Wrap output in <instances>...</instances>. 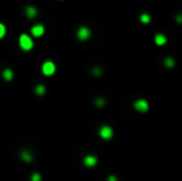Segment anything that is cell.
Segmentation results:
<instances>
[{"label": "cell", "instance_id": "6da1fadb", "mask_svg": "<svg viewBox=\"0 0 182 181\" xmlns=\"http://www.w3.org/2000/svg\"><path fill=\"white\" fill-rule=\"evenodd\" d=\"M19 45H20L21 50H24V51H30L32 47H34V41H32V38H31L29 35H26V33H23V35L20 36V38H19Z\"/></svg>", "mask_w": 182, "mask_h": 181}, {"label": "cell", "instance_id": "5b68a950", "mask_svg": "<svg viewBox=\"0 0 182 181\" xmlns=\"http://www.w3.org/2000/svg\"><path fill=\"white\" fill-rule=\"evenodd\" d=\"M31 33L34 35L35 37H40L45 33V26L42 24H36L31 27Z\"/></svg>", "mask_w": 182, "mask_h": 181}, {"label": "cell", "instance_id": "2e32d148", "mask_svg": "<svg viewBox=\"0 0 182 181\" xmlns=\"http://www.w3.org/2000/svg\"><path fill=\"white\" fill-rule=\"evenodd\" d=\"M96 104H97V105H99V107H101V105H103V104H104V100H103L102 98H98V99L96 100Z\"/></svg>", "mask_w": 182, "mask_h": 181}, {"label": "cell", "instance_id": "7c38bea8", "mask_svg": "<svg viewBox=\"0 0 182 181\" xmlns=\"http://www.w3.org/2000/svg\"><path fill=\"white\" fill-rule=\"evenodd\" d=\"M166 37H165V35H162V33H157V35L155 36V42L157 45H164L166 43Z\"/></svg>", "mask_w": 182, "mask_h": 181}, {"label": "cell", "instance_id": "277c9868", "mask_svg": "<svg viewBox=\"0 0 182 181\" xmlns=\"http://www.w3.org/2000/svg\"><path fill=\"white\" fill-rule=\"evenodd\" d=\"M99 135H101L103 139L108 140V139H110L113 137V129L110 127H108V125H104V127L101 128V130H99Z\"/></svg>", "mask_w": 182, "mask_h": 181}, {"label": "cell", "instance_id": "e0dca14e", "mask_svg": "<svg viewBox=\"0 0 182 181\" xmlns=\"http://www.w3.org/2000/svg\"><path fill=\"white\" fill-rule=\"evenodd\" d=\"M166 65H167L169 67L174 66V61H172V58H167V60H166Z\"/></svg>", "mask_w": 182, "mask_h": 181}, {"label": "cell", "instance_id": "4fadbf2b", "mask_svg": "<svg viewBox=\"0 0 182 181\" xmlns=\"http://www.w3.org/2000/svg\"><path fill=\"white\" fill-rule=\"evenodd\" d=\"M31 181H41L42 180V176L38 172H34L31 175V179H30Z\"/></svg>", "mask_w": 182, "mask_h": 181}, {"label": "cell", "instance_id": "8fae6325", "mask_svg": "<svg viewBox=\"0 0 182 181\" xmlns=\"http://www.w3.org/2000/svg\"><path fill=\"white\" fill-rule=\"evenodd\" d=\"M35 93L37 94V95H43L46 93V87L43 86V84H37V86L35 87Z\"/></svg>", "mask_w": 182, "mask_h": 181}, {"label": "cell", "instance_id": "8992f818", "mask_svg": "<svg viewBox=\"0 0 182 181\" xmlns=\"http://www.w3.org/2000/svg\"><path fill=\"white\" fill-rule=\"evenodd\" d=\"M20 157H21V160L25 162H31L34 160V154H32L31 150H29V149H23L20 151Z\"/></svg>", "mask_w": 182, "mask_h": 181}, {"label": "cell", "instance_id": "5bb4252c", "mask_svg": "<svg viewBox=\"0 0 182 181\" xmlns=\"http://www.w3.org/2000/svg\"><path fill=\"white\" fill-rule=\"evenodd\" d=\"M5 33H6V27H5L4 24L0 22V38H3L5 36Z\"/></svg>", "mask_w": 182, "mask_h": 181}, {"label": "cell", "instance_id": "ac0fdd59", "mask_svg": "<svg viewBox=\"0 0 182 181\" xmlns=\"http://www.w3.org/2000/svg\"><path fill=\"white\" fill-rule=\"evenodd\" d=\"M109 181H117V180H115L114 176H110V177H109Z\"/></svg>", "mask_w": 182, "mask_h": 181}, {"label": "cell", "instance_id": "3957f363", "mask_svg": "<svg viewBox=\"0 0 182 181\" xmlns=\"http://www.w3.org/2000/svg\"><path fill=\"white\" fill-rule=\"evenodd\" d=\"M77 37L79 38L81 41H87L88 38L91 37V30L88 29L87 26H82L77 31Z\"/></svg>", "mask_w": 182, "mask_h": 181}, {"label": "cell", "instance_id": "52a82bcc", "mask_svg": "<svg viewBox=\"0 0 182 181\" xmlns=\"http://www.w3.org/2000/svg\"><path fill=\"white\" fill-rule=\"evenodd\" d=\"M38 14V10L37 8H35L34 5H29V6L25 8V15L27 16V19H35Z\"/></svg>", "mask_w": 182, "mask_h": 181}, {"label": "cell", "instance_id": "7a4b0ae2", "mask_svg": "<svg viewBox=\"0 0 182 181\" xmlns=\"http://www.w3.org/2000/svg\"><path fill=\"white\" fill-rule=\"evenodd\" d=\"M55 71H56V65L52 61H46L42 65V73L45 76H52Z\"/></svg>", "mask_w": 182, "mask_h": 181}, {"label": "cell", "instance_id": "ba28073f", "mask_svg": "<svg viewBox=\"0 0 182 181\" xmlns=\"http://www.w3.org/2000/svg\"><path fill=\"white\" fill-rule=\"evenodd\" d=\"M134 107H135V109L139 110V112H146L149 109V103L145 99H137L135 102Z\"/></svg>", "mask_w": 182, "mask_h": 181}, {"label": "cell", "instance_id": "30bf717a", "mask_svg": "<svg viewBox=\"0 0 182 181\" xmlns=\"http://www.w3.org/2000/svg\"><path fill=\"white\" fill-rule=\"evenodd\" d=\"M3 78L5 81H8V82H10L14 78V72H13V70H10V68H5L4 71H3Z\"/></svg>", "mask_w": 182, "mask_h": 181}, {"label": "cell", "instance_id": "9a60e30c", "mask_svg": "<svg viewBox=\"0 0 182 181\" xmlns=\"http://www.w3.org/2000/svg\"><path fill=\"white\" fill-rule=\"evenodd\" d=\"M140 19H141V21H142V22H144V24H147V22H149V21H150V16H149L147 14H142Z\"/></svg>", "mask_w": 182, "mask_h": 181}, {"label": "cell", "instance_id": "9c48e42d", "mask_svg": "<svg viewBox=\"0 0 182 181\" xmlns=\"http://www.w3.org/2000/svg\"><path fill=\"white\" fill-rule=\"evenodd\" d=\"M97 157L94 156V155H87L86 157H84V160H83V162H84V165L86 166H88V167H93V166H96L97 165Z\"/></svg>", "mask_w": 182, "mask_h": 181}]
</instances>
